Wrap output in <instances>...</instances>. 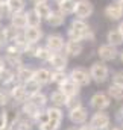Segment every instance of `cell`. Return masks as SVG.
<instances>
[{
  "label": "cell",
  "mask_w": 123,
  "mask_h": 130,
  "mask_svg": "<svg viewBox=\"0 0 123 130\" xmlns=\"http://www.w3.org/2000/svg\"><path fill=\"white\" fill-rule=\"evenodd\" d=\"M0 27H2V21H0Z\"/></svg>",
  "instance_id": "f5cc1de1"
},
{
  "label": "cell",
  "mask_w": 123,
  "mask_h": 130,
  "mask_svg": "<svg viewBox=\"0 0 123 130\" xmlns=\"http://www.w3.org/2000/svg\"><path fill=\"white\" fill-rule=\"evenodd\" d=\"M119 55H120V52L117 50V47H114V45H111V44H100L99 45V48H97V56H99V59L100 61H103V62H111V61H116L117 58H119Z\"/></svg>",
  "instance_id": "8992f818"
},
{
  "label": "cell",
  "mask_w": 123,
  "mask_h": 130,
  "mask_svg": "<svg viewBox=\"0 0 123 130\" xmlns=\"http://www.w3.org/2000/svg\"><path fill=\"white\" fill-rule=\"evenodd\" d=\"M68 74H70V77H71L79 86H82V88H84V86H88L93 82L90 70H85V68H82V67H75V68H71Z\"/></svg>",
  "instance_id": "277c9868"
},
{
  "label": "cell",
  "mask_w": 123,
  "mask_h": 130,
  "mask_svg": "<svg viewBox=\"0 0 123 130\" xmlns=\"http://www.w3.org/2000/svg\"><path fill=\"white\" fill-rule=\"evenodd\" d=\"M93 14H94V5L91 3V0H78L76 11H75V18L87 21Z\"/></svg>",
  "instance_id": "52a82bcc"
},
{
  "label": "cell",
  "mask_w": 123,
  "mask_h": 130,
  "mask_svg": "<svg viewBox=\"0 0 123 130\" xmlns=\"http://www.w3.org/2000/svg\"><path fill=\"white\" fill-rule=\"evenodd\" d=\"M108 95L113 98V100H117V101H123V86H119V85H114L111 83L106 89Z\"/></svg>",
  "instance_id": "4dcf8cb0"
},
{
  "label": "cell",
  "mask_w": 123,
  "mask_h": 130,
  "mask_svg": "<svg viewBox=\"0 0 123 130\" xmlns=\"http://www.w3.org/2000/svg\"><path fill=\"white\" fill-rule=\"evenodd\" d=\"M65 130H81V126H75L73 124V126H68Z\"/></svg>",
  "instance_id": "ee69618b"
},
{
  "label": "cell",
  "mask_w": 123,
  "mask_h": 130,
  "mask_svg": "<svg viewBox=\"0 0 123 130\" xmlns=\"http://www.w3.org/2000/svg\"><path fill=\"white\" fill-rule=\"evenodd\" d=\"M116 121L120 123V124L123 126V104L117 109V112H116Z\"/></svg>",
  "instance_id": "b9f144b4"
},
{
  "label": "cell",
  "mask_w": 123,
  "mask_h": 130,
  "mask_svg": "<svg viewBox=\"0 0 123 130\" xmlns=\"http://www.w3.org/2000/svg\"><path fill=\"white\" fill-rule=\"evenodd\" d=\"M113 83L114 85H119V86H123V70H117L113 73V77H111Z\"/></svg>",
  "instance_id": "74e56055"
},
{
  "label": "cell",
  "mask_w": 123,
  "mask_h": 130,
  "mask_svg": "<svg viewBox=\"0 0 123 130\" xmlns=\"http://www.w3.org/2000/svg\"><path fill=\"white\" fill-rule=\"evenodd\" d=\"M26 17H28V26L31 27H41V23H43V18L33 11H26Z\"/></svg>",
  "instance_id": "1f68e13d"
},
{
  "label": "cell",
  "mask_w": 123,
  "mask_h": 130,
  "mask_svg": "<svg viewBox=\"0 0 123 130\" xmlns=\"http://www.w3.org/2000/svg\"><path fill=\"white\" fill-rule=\"evenodd\" d=\"M90 74H91L93 82L100 85V83H105L109 79V68H108L106 62L99 59V61H96L90 65Z\"/></svg>",
  "instance_id": "7a4b0ae2"
},
{
  "label": "cell",
  "mask_w": 123,
  "mask_h": 130,
  "mask_svg": "<svg viewBox=\"0 0 123 130\" xmlns=\"http://www.w3.org/2000/svg\"><path fill=\"white\" fill-rule=\"evenodd\" d=\"M67 118L70 120L71 124H75V126H82V124H85L87 120H88V109H87L85 106H82V107L68 110Z\"/></svg>",
  "instance_id": "ba28073f"
},
{
  "label": "cell",
  "mask_w": 123,
  "mask_h": 130,
  "mask_svg": "<svg viewBox=\"0 0 123 130\" xmlns=\"http://www.w3.org/2000/svg\"><path fill=\"white\" fill-rule=\"evenodd\" d=\"M40 85L46 86L49 83H52V71L49 68H44V67H40V68H35V77H33Z\"/></svg>",
  "instance_id": "2e32d148"
},
{
  "label": "cell",
  "mask_w": 123,
  "mask_h": 130,
  "mask_svg": "<svg viewBox=\"0 0 123 130\" xmlns=\"http://www.w3.org/2000/svg\"><path fill=\"white\" fill-rule=\"evenodd\" d=\"M106 41L108 44L114 45V47H120L123 44V33L116 27V29H109L106 32Z\"/></svg>",
  "instance_id": "603a6c76"
},
{
  "label": "cell",
  "mask_w": 123,
  "mask_h": 130,
  "mask_svg": "<svg viewBox=\"0 0 123 130\" xmlns=\"http://www.w3.org/2000/svg\"><path fill=\"white\" fill-rule=\"evenodd\" d=\"M120 8H122V11H123V0L120 2Z\"/></svg>",
  "instance_id": "f907efd6"
},
{
  "label": "cell",
  "mask_w": 123,
  "mask_h": 130,
  "mask_svg": "<svg viewBox=\"0 0 123 130\" xmlns=\"http://www.w3.org/2000/svg\"><path fill=\"white\" fill-rule=\"evenodd\" d=\"M67 36L68 39L73 41H88V42H94L96 41V35L94 30L90 27V24L85 20H79V18H73L70 21V26L67 29Z\"/></svg>",
  "instance_id": "6da1fadb"
},
{
  "label": "cell",
  "mask_w": 123,
  "mask_h": 130,
  "mask_svg": "<svg viewBox=\"0 0 123 130\" xmlns=\"http://www.w3.org/2000/svg\"><path fill=\"white\" fill-rule=\"evenodd\" d=\"M84 106V103H82V100L79 95H76V97H68L67 100V103H65V109L67 110H73V109H78V107H82Z\"/></svg>",
  "instance_id": "8d00e7d4"
},
{
  "label": "cell",
  "mask_w": 123,
  "mask_h": 130,
  "mask_svg": "<svg viewBox=\"0 0 123 130\" xmlns=\"http://www.w3.org/2000/svg\"><path fill=\"white\" fill-rule=\"evenodd\" d=\"M11 104H12L11 92H9L6 88L0 86V107H8V106H11Z\"/></svg>",
  "instance_id": "d6a6232c"
},
{
  "label": "cell",
  "mask_w": 123,
  "mask_h": 130,
  "mask_svg": "<svg viewBox=\"0 0 123 130\" xmlns=\"http://www.w3.org/2000/svg\"><path fill=\"white\" fill-rule=\"evenodd\" d=\"M84 50V45L81 41H73V39H67L65 41V47H64V53L68 58H78Z\"/></svg>",
  "instance_id": "5bb4252c"
},
{
  "label": "cell",
  "mask_w": 123,
  "mask_h": 130,
  "mask_svg": "<svg viewBox=\"0 0 123 130\" xmlns=\"http://www.w3.org/2000/svg\"><path fill=\"white\" fill-rule=\"evenodd\" d=\"M31 2L33 3V5H36V3H47L49 0H31Z\"/></svg>",
  "instance_id": "f6af8a7d"
},
{
  "label": "cell",
  "mask_w": 123,
  "mask_h": 130,
  "mask_svg": "<svg viewBox=\"0 0 123 130\" xmlns=\"http://www.w3.org/2000/svg\"><path fill=\"white\" fill-rule=\"evenodd\" d=\"M53 53H55V52H52L49 47H46V45H40V48H38V53H36L35 59H38V61H41V62H50V59H52Z\"/></svg>",
  "instance_id": "f546056e"
},
{
  "label": "cell",
  "mask_w": 123,
  "mask_h": 130,
  "mask_svg": "<svg viewBox=\"0 0 123 130\" xmlns=\"http://www.w3.org/2000/svg\"><path fill=\"white\" fill-rule=\"evenodd\" d=\"M9 24L14 26L18 30H24L28 27V17H26V11L24 12H15L11 15L9 18Z\"/></svg>",
  "instance_id": "9a60e30c"
},
{
  "label": "cell",
  "mask_w": 123,
  "mask_h": 130,
  "mask_svg": "<svg viewBox=\"0 0 123 130\" xmlns=\"http://www.w3.org/2000/svg\"><path fill=\"white\" fill-rule=\"evenodd\" d=\"M11 15H12V12H11V9H9L8 3L0 5V21H2V20H5V18H11Z\"/></svg>",
  "instance_id": "f35d334b"
},
{
  "label": "cell",
  "mask_w": 123,
  "mask_h": 130,
  "mask_svg": "<svg viewBox=\"0 0 123 130\" xmlns=\"http://www.w3.org/2000/svg\"><path fill=\"white\" fill-rule=\"evenodd\" d=\"M47 113H49V121H52V123H55L56 126L61 127L62 120H64V112H62L61 107L50 106V107H47Z\"/></svg>",
  "instance_id": "cb8c5ba5"
},
{
  "label": "cell",
  "mask_w": 123,
  "mask_h": 130,
  "mask_svg": "<svg viewBox=\"0 0 123 130\" xmlns=\"http://www.w3.org/2000/svg\"><path fill=\"white\" fill-rule=\"evenodd\" d=\"M15 74H17V79L20 80V83L24 85V83H28L29 80H32L35 77V68L28 67V65H23L21 68H18L15 71Z\"/></svg>",
  "instance_id": "ac0fdd59"
},
{
  "label": "cell",
  "mask_w": 123,
  "mask_h": 130,
  "mask_svg": "<svg viewBox=\"0 0 123 130\" xmlns=\"http://www.w3.org/2000/svg\"><path fill=\"white\" fill-rule=\"evenodd\" d=\"M81 130H97L96 127H93L90 123H85V124H82L81 126Z\"/></svg>",
  "instance_id": "7bdbcfd3"
},
{
  "label": "cell",
  "mask_w": 123,
  "mask_h": 130,
  "mask_svg": "<svg viewBox=\"0 0 123 130\" xmlns=\"http://www.w3.org/2000/svg\"><path fill=\"white\" fill-rule=\"evenodd\" d=\"M43 20H47L49 17H50V14L53 12V9H52V6L49 5V2L47 3H36V5H33V8H32Z\"/></svg>",
  "instance_id": "484cf974"
},
{
  "label": "cell",
  "mask_w": 123,
  "mask_h": 130,
  "mask_svg": "<svg viewBox=\"0 0 123 130\" xmlns=\"http://www.w3.org/2000/svg\"><path fill=\"white\" fill-rule=\"evenodd\" d=\"M68 97L62 92L61 89H55L53 92H50L49 95V101L52 103V106H56V107H65V103H67Z\"/></svg>",
  "instance_id": "44dd1931"
},
{
  "label": "cell",
  "mask_w": 123,
  "mask_h": 130,
  "mask_svg": "<svg viewBox=\"0 0 123 130\" xmlns=\"http://www.w3.org/2000/svg\"><path fill=\"white\" fill-rule=\"evenodd\" d=\"M70 77V74L65 70H52V83L55 85H62L67 79Z\"/></svg>",
  "instance_id": "f1b7e54d"
},
{
  "label": "cell",
  "mask_w": 123,
  "mask_h": 130,
  "mask_svg": "<svg viewBox=\"0 0 123 130\" xmlns=\"http://www.w3.org/2000/svg\"><path fill=\"white\" fill-rule=\"evenodd\" d=\"M11 97H12V104H15V106H21V104H24L28 100H29V94H28V91H26V88H24V85L23 83H18L15 88H12L11 91Z\"/></svg>",
  "instance_id": "30bf717a"
},
{
  "label": "cell",
  "mask_w": 123,
  "mask_h": 130,
  "mask_svg": "<svg viewBox=\"0 0 123 130\" xmlns=\"http://www.w3.org/2000/svg\"><path fill=\"white\" fill-rule=\"evenodd\" d=\"M93 127H96L97 130H111L113 129V124H111V117L108 112L105 110H96L90 117V121Z\"/></svg>",
  "instance_id": "3957f363"
},
{
  "label": "cell",
  "mask_w": 123,
  "mask_h": 130,
  "mask_svg": "<svg viewBox=\"0 0 123 130\" xmlns=\"http://www.w3.org/2000/svg\"><path fill=\"white\" fill-rule=\"evenodd\" d=\"M49 64L52 65L53 70H65L67 65H68V56L62 52H58V53H53L52 59Z\"/></svg>",
  "instance_id": "e0dca14e"
},
{
  "label": "cell",
  "mask_w": 123,
  "mask_h": 130,
  "mask_svg": "<svg viewBox=\"0 0 123 130\" xmlns=\"http://www.w3.org/2000/svg\"><path fill=\"white\" fill-rule=\"evenodd\" d=\"M9 127V123H8V118H6V113L5 110L0 112V130H6Z\"/></svg>",
  "instance_id": "60d3db41"
},
{
  "label": "cell",
  "mask_w": 123,
  "mask_h": 130,
  "mask_svg": "<svg viewBox=\"0 0 123 130\" xmlns=\"http://www.w3.org/2000/svg\"><path fill=\"white\" fill-rule=\"evenodd\" d=\"M23 33H24V38H26L28 42H40L44 36L41 27H31V26H28L23 30Z\"/></svg>",
  "instance_id": "ffe728a7"
},
{
  "label": "cell",
  "mask_w": 123,
  "mask_h": 130,
  "mask_svg": "<svg viewBox=\"0 0 123 130\" xmlns=\"http://www.w3.org/2000/svg\"><path fill=\"white\" fill-rule=\"evenodd\" d=\"M9 0H0V5H3V3H8Z\"/></svg>",
  "instance_id": "681fc988"
},
{
  "label": "cell",
  "mask_w": 123,
  "mask_h": 130,
  "mask_svg": "<svg viewBox=\"0 0 123 130\" xmlns=\"http://www.w3.org/2000/svg\"><path fill=\"white\" fill-rule=\"evenodd\" d=\"M113 2H116V3H120V2H122V0H113Z\"/></svg>",
  "instance_id": "816d5d0a"
},
{
  "label": "cell",
  "mask_w": 123,
  "mask_h": 130,
  "mask_svg": "<svg viewBox=\"0 0 123 130\" xmlns=\"http://www.w3.org/2000/svg\"><path fill=\"white\" fill-rule=\"evenodd\" d=\"M15 77H17L15 71L11 70V68H8V67H5V68L0 71V85H2V86H6V85L11 83Z\"/></svg>",
  "instance_id": "83f0119b"
},
{
  "label": "cell",
  "mask_w": 123,
  "mask_h": 130,
  "mask_svg": "<svg viewBox=\"0 0 123 130\" xmlns=\"http://www.w3.org/2000/svg\"><path fill=\"white\" fill-rule=\"evenodd\" d=\"M46 47H49L52 52L58 53V52H64V47H65V41H64V36L59 33H49L46 36Z\"/></svg>",
  "instance_id": "9c48e42d"
},
{
  "label": "cell",
  "mask_w": 123,
  "mask_h": 130,
  "mask_svg": "<svg viewBox=\"0 0 123 130\" xmlns=\"http://www.w3.org/2000/svg\"><path fill=\"white\" fill-rule=\"evenodd\" d=\"M24 88H26V91H28V94H29V97H31V95L36 94V92H41L43 85H40L35 79H32V80H29L28 83H24Z\"/></svg>",
  "instance_id": "d590c367"
},
{
  "label": "cell",
  "mask_w": 123,
  "mask_h": 130,
  "mask_svg": "<svg viewBox=\"0 0 123 130\" xmlns=\"http://www.w3.org/2000/svg\"><path fill=\"white\" fill-rule=\"evenodd\" d=\"M20 110H21L24 115L31 117L32 120H35V123H36V118L40 117V113H41L44 109H40L38 106H35L32 101H29V100H28L24 104H21V106H20Z\"/></svg>",
  "instance_id": "d6986e66"
},
{
  "label": "cell",
  "mask_w": 123,
  "mask_h": 130,
  "mask_svg": "<svg viewBox=\"0 0 123 130\" xmlns=\"http://www.w3.org/2000/svg\"><path fill=\"white\" fill-rule=\"evenodd\" d=\"M111 100L113 98L108 95V92H94L90 98V106L94 110H106L111 106Z\"/></svg>",
  "instance_id": "5b68a950"
},
{
  "label": "cell",
  "mask_w": 123,
  "mask_h": 130,
  "mask_svg": "<svg viewBox=\"0 0 123 130\" xmlns=\"http://www.w3.org/2000/svg\"><path fill=\"white\" fill-rule=\"evenodd\" d=\"M65 18H67V15H65V14H62L61 11L55 9L46 21H47V24H49V26H52V27H61L62 24L65 23Z\"/></svg>",
  "instance_id": "7402d4cb"
},
{
  "label": "cell",
  "mask_w": 123,
  "mask_h": 130,
  "mask_svg": "<svg viewBox=\"0 0 123 130\" xmlns=\"http://www.w3.org/2000/svg\"><path fill=\"white\" fill-rule=\"evenodd\" d=\"M38 126V130H59L61 127L56 126L55 123L52 121H47V123H41V124H36Z\"/></svg>",
  "instance_id": "ab89813d"
},
{
  "label": "cell",
  "mask_w": 123,
  "mask_h": 130,
  "mask_svg": "<svg viewBox=\"0 0 123 130\" xmlns=\"http://www.w3.org/2000/svg\"><path fill=\"white\" fill-rule=\"evenodd\" d=\"M76 5H78V0H62L59 3H56V6H58L56 9L65 15H70V14H75Z\"/></svg>",
  "instance_id": "d4e9b609"
},
{
  "label": "cell",
  "mask_w": 123,
  "mask_h": 130,
  "mask_svg": "<svg viewBox=\"0 0 123 130\" xmlns=\"http://www.w3.org/2000/svg\"><path fill=\"white\" fill-rule=\"evenodd\" d=\"M103 14L111 21H122V18H123V11L120 8V3H116V2L106 5L105 9H103Z\"/></svg>",
  "instance_id": "8fae6325"
},
{
  "label": "cell",
  "mask_w": 123,
  "mask_h": 130,
  "mask_svg": "<svg viewBox=\"0 0 123 130\" xmlns=\"http://www.w3.org/2000/svg\"><path fill=\"white\" fill-rule=\"evenodd\" d=\"M29 101H32L35 106H38L40 109H47V103H49V97L41 91V92H36L29 97Z\"/></svg>",
  "instance_id": "4316f807"
},
{
  "label": "cell",
  "mask_w": 123,
  "mask_h": 130,
  "mask_svg": "<svg viewBox=\"0 0 123 130\" xmlns=\"http://www.w3.org/2000/svg\"><path fill=\"white\" fill-rule=\"evenodd\" d=\"M117 29H119V30H120V32L123 33V20L120 21V23H119V26H117Z\"/></svg>",
  "instance_id": "7dc6e473"
},
{
  "label": "cell",
  "mask_w": 123,
  "mask_h": 130,
  "mask_svg": "<svg viewBox=\"0 0 123 130\" xmlns=\"http://www.w3.org/2000/svg\"><path fill=\"white\" fill-rule=\"evenodd\" d=\"M5 67H6V64H5V59H2V58H0V71H2Z\"/></svg>",
  "instance_id": "bcb514c9"
},
{
  "label": "cell",
  "mask_w": 123,
  "mask_h": 130,
  "mask_svg": "<svg viewBox=\"0 0 123 130\" xmlns=\"http://www.w3.org/2000/svg\"><path fill=\"white\" fill-rule=\"evenodd\" d=\"M38 48H40V42H28V44L24 45L23 56L35 58V56H36V53H38Z\"/></svg>",
  "instance_id": "e575fe53"
},
{
  "label": "cell",
  "mask_w": 123,
  "mask_h": 130,
  "mask_svg": "<svg viewBox=\"0 0 123 130\" xmlns=\"http://www.w3.org/2000/svg\"><path fill=\"white\" fill-rule=\"evenodd\" d=\"M3 59H5L6 67L11 68V70H14V71H17L18 68H21L24 65V62H23V55L21 53H5Z\"/></svg>",
  "instance_id": "4fadbf2b"
},
{
  "label": "cell",
  "mask_w": 123,
  "mask_h": 130,
  "mask_svg": "<svg viewBox=\"0 0 123 130\" xmlns=\"http://www.w3.org/2000/svg\"><path fill=\"white\" fill-rule=\"evenodd\" d=\"M58 88L61 89L67 97H76V95H79V94H81V88H82V86H79V85L71 79V77H68V79H67L62 85H59Z\"/></svg>",
  "instance_id": "7c38bea8"
},
{
  "label": "cell",
  "mask_w": 123,
  "mask_h": 130,
  "mask_svg": "<svg viewBox=\"0 0 123 130\" xmlns=\"http://www.w3.org/2000/svg\"><path fill=\"white\" fill-rule=\"evenodd\" d=\"M8 6H9V9H11L12 14H15V12H24L26 0H9Z\"/></svg>",
  "instance_id": "836d02e7"
},
{
  "label": "cell",
  "mask_w": 123,
  "mask_h": 130,
  "mask_svg": "<svg viewBox=\"0 0 123 130\" xmlns=\"http://www.w3.org/2000/svg\"><path fill=\"white\" fill-rule=\"evenodd\" d=\"M119 59H120V62L123 64V52H120V55H119Z\"/></svg>",
  "instance_id": "c3c4849f"
}]
</instances>
